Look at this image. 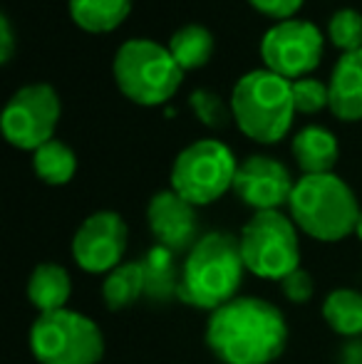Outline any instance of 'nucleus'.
I'll return each mask as SVG.
<instances>
[{
  "label": "nucleus",
  "instance_id": "obj_12",
  "mask_svg": "<svg viewBox=\"0 0 362 364\" xmlns=\"http://www.w3.org/2000/svg\"><path fill=\"white\" fill-rule=\"evenodd\" d=\"M295 181L285 164L273 156L253 154L238 164L233 193L241 198L253 211H278L280 206H288Z\"/></svg>",
  "mask_w": 362,
  "mask_h": 364
},
{
  "label": "nucleus",
  "instance_id": "obj_24",
  "mask_svg": "<svg viewBox=\"0 0 362 364\" xmlns=\"http://www.w3.org/2000/svg\"><path fill=\"white\" fill-rule=\"evenodd\" d=\"M330 43L343 53L362 50V13L353 8H343L330 18L328 23Z\"/></svg>",
  "mask_w": 362,
  "mask_h": 364
},
{
  "label": "nucleus",
  "instance_id": "obj_29",
  "mask_svg": "<svg viewBox=\"0 0 362 364\" xmlns=\"http://www.w3.org/2000/svg\"><path fill=\"white\" fill-rule=\"evenodd\" d=\"M355 235L362 240V211H360V218H358V225H355Z\"/></svg>",
  "mask_w": 362,
  "mask_h": 364
},
{
  "label": "nucleus",
  "instance_id": "obj_3",
  "mask_svg": "<svg viewBox=\"0 0 362 364\" xmlns=\"http://www.w3.org/2000/svg\"><path fill=\"white\" fill-rule=\"evenodd\" d=\"M288 208L293 223L323 243H338L355 233L362 211L353 188L335 173L300 176L290 193Z\"/></svg>",
  "mask_w": 362,
  "mask_h": 364
},
{
  "label": "nucleus",
  "instance_id": "obj_4",
  "mask_svg": "<svg viewBox=\"0 0 362 364\" xmlns=\"http://www.w3.org/2000/svg\"><path fill=\"white\" fill-rule=\"evenodd\" d=\"M231 109L238 129L248 139L275 144L293 124V82L271 70H253L233 85Z\"/></svg>",
  "mask_w": 362,
  "mask_h": 364
},
{
  "label": "nucleus",
  "instance_id": "obj_20",
  "mask_svg": "<svg viewBox=\"0 0 362 364\" xmlns=\"http://www.w3.org/2000/svg\"><path fill=\"white\" fill-rule=\"evenodd\" d=\"M323 320L343 337L362 335V292L353 288L333 290L323 302Z\"/></svg>",
  "mask_w": 362,
  "mask_h": 364
},
{
  "label": "nucleus",
  "instance_id": "obj_14",
  "mask_svg": "<svg viewBox=\"0 0 362 364\" xmlns=\"http://www.w3.org/2000/svg\"><path fill=\"white\" fill-rule=\"evenodd\" d=\"M330 109L343 122L362 119V50L343 53L328 82Z\"/></svg>",
  "mask_w": 362,
  "mask_h": 364
},
{
  "label": "nucleus",
  "instance_id": "obj_23",
  "mask_svg": "<svg viewBox=\"0 0 362 364\" xmlns=\"http://www.w3.org/2000/svg\"><path fill=\"white\" fill-rule=\"evenodd\" d=\"M188 105H191L196 119L201 122V124H206L208 129H226L233 117L231 105H226L216 92L206 90V87L193 90L191 97H188Z\"/></svg>",
  "mask_w": 362,
  "mask_h": 364
},
{
  "label": "nucleus",
  "instance_id": "obj_17",
  "mask_svg": "<svg viewBox=\"0 0 362 364\" xmlns=\"http://www.w3.org/2000/svg\"><path fill=\"white\" fill-rule=\"evenodd\" d=\"M73 295V280L68 270L58 263H40L30 273L28 280V300L40 315L58 312L68 307V300Z\"/></svg>",
  "mask_w": 362,
  "mask_h": 364
},
{
  "label": "nucleus",
  "instance_id": "obj_8",
  "mask_svg": "<svg viewBox=\"0 0 362 364\" xmlns=\"http://www.w3.org/2000/svg\"><path fill=\"white\" fill-rule=\"evenodd\" d=\"M236 171V156L223 141L198 139L174 159L171 188L193 206H208L231 191Z\"/></svg>",
  "mask_w": 362,
  "mask_h": 364
},
{
  "label": "nucleus",
  "instance_id": "obj_21",
  "mask_svg": "<svg viewBox=\"0 0 362 364\" xmlns=\"http://www.w3.org/2000/svg\"><path fill=\"white\" fill-rule=\"evenodd\" d=\"M33 171L48 186H65L78 171V156L65 141L50 139L33 151Z\"/></svg>",
  "mask_w": 362,
  "mask_h": 364
},
{
  "label": "nucleus",
  "instance_id": "obj_25",
  "mask_svg": "<svg viewBox=\"0 0 362 364\" xmlns=\"http://www.w3.org/2000/svg\"><path fill=\"white\" fill-rule=\"evenodd\" d=\"M293 105L295 112H303V114H315L323 107H330L328 85L313 77H300L293 82Z\"/></svg>",
  "mask_w": 362,
  "mask_h": 364
},
{
  "label": "nucleus",
  "instance_id": "obj_11",
  "mask_svg": "<svg viewBox=\"0 0 362 364\" xmlns=\"http://www.w3.org/2000/svg\"><path fill=\"white\" fill-rule=\"evenodd\" d=\"M129 230L119 213L97 211L80 223L73 235V258L85 273H112L122 265Z\"/></svg>",
  "mask_w": 362,
  "mask_h": 364
},
{
  "label": "nucleus",
  "instance_id": "obj_7",
  "mask_svg": "<svg viewBox=\"0 0 362 364\" xmlns=\"http://www.w3.org/2000/svg\"><path fill=\"white\" fill-rule=\"evenodd\" d=\"M246 270L263 280H283L300 268L298 225L280 211H258L238 235Z\"/></svg>",
  "mask_w": 362,
  "mask_h": 364
},
{
  "label": "nucleus",
  "instance_id": "obj_15",
  "mask_svg": "<svg viewBox=\"0 0 362 364\" xmlns=\"http://www.w3.org/2000/svg\"><path fill=\"white\" fill-rule=\"evenodd\" d=\"M293 156L298 161L303 176H318V173H333L340 159V144L335 134L325 127L310 124L303 127L293 136Z\"/></svg>",
  "mask_w": 362,
  "mask_h": 364
},
{
  "label": "nucleus",
  "instance_id": "obj_1",
  "mask_svg": "<svg viewBox=\"0 0 362 364\" xmlns=\"http://www.w3.org/2000/svg\"><path fill=\"white\" fill-rule=\"evenodd\" d=\"M206 345L223 364H271L288 345V325L273 302L236 297L208 315Z\"/></svg>",
  "mask_w": 362,
  "mask_h": 364
},
{
  "label": "nucleus",
  "instance_id": "obj_18",
  "mask_svg": "<svg viewBox=\"0 0 362 364\" xmlns=\"http://www.w3.org/2000/svg\"><path fill=\"white\" fill-rule=\"evenodd\" d=\"M134 0H70V18L87 33H110L127 20Z\"/></svg>",
  "mask_w": 362,
  "mask_h": 364
},
{
  "label": "nucleus",
  "instance_id": "obj_27",
  "mask_svg": "<svg viewBox=\"0 0 362 364\" xmlns=\"http://www.w3.org/2000/svg\"><path fill=\"white\" fill-rule=\"evenodd\" d=\"M248 3H251L258 13L268 15V18H273L280 23V20L293 18V15L300 10V5H303V0H248Z\"/></svg>",
  "mask_w": 362,
  "mask_h": 364
},
{
  "label": "nucleus",
  "instance_id": "obj_10",
  "mask_svg": "<svg viewBox=\"0 0 362 364\" xmlns=\"http://www.w3.org/2000/svg\"><path fill=\"white\" fill-rule=\"evenodd\" d=\"M266 70L295 82L313 73L323 58V35L308 20H280L261 40Z\"/></svg>",
  "mask_w": 362,
  "mask_h": 364
},
{
  "label": "nucleus",
  "instance_id": "obj_19",
  "mask_svg": "<svg viewBox=\"0 0 362 364\" xmlns=\"http://www.w3.org/2000/svg\"><path fill=\"white\" fill-rule=\"evenodd\" d=\"M144 295V270L142 260H129V263L117 265L112 273H107L102 283V300L107 310L119 312L134 305Z\"/></svg>",
  "mask_w": 362,
  "mask_h": 364
},
{
  "label": "nucleus",
  "instance_id": "obj_26",
  "mask_svg": "<svg viewBox=\"0 0 362 364\" xmlns=\"http://www.w3.org/2000/svg\"><path fill=\"white\" fill-rule=\"evenodd\" d=\"M280 290H283L285 300H290L293 305H308L315 295L313 275L303 268L293 270V273L285 275V278L280 280Z\"/></svg>",
  "mask_w": 362,
  "mask_h": 364
},
{
  "label": "nucleus",
  "instance_id": "obj_2",
  "mask_svg": "<svg viewBox=\"0 0 362 364\" xmlns=\"http://www.w3.org/2000/svg\"><path fill=\"white\" fill-rule=\"evenodd\" d=\"M243 263L238 238L226 230L201 235L181 263L179 300L196 310L213 312L236 300L243 283Z\"/></svg>",
  "mask_w": 362,
  "mask_h": 364
},
{
  "label": "nucleus",
  "instance_id": "obj_9",
  "mask_svg": "<svg viewBox=\"0 0 362 364\" xmlns=\"http://www.w3.org/2000/svg\"><path fill=\"white\" fill-rule=\"evenodd\" d=\"M63 114L60 95L53 85L35 82L25 85L8 100L0 117L3 136L13 146L35 151L50 139H55V127Z\"/></svg>",
  "mask_w": 362,
  "mask_h": 364
},
{
  "label": "nucleus",
  "instance_id": "obj_13",
  "mask_svg": "<svg viewBox=\"0 0 362 364\" xmlns=\"http://www.w3.org/2000/svg\"><path fill=\"white\" fill-rule=\"evenodd\" d=\"M147 223L156 245L174 250L176 255L188 253L198 240L196 206L181 198L174 188L156 191L147 206Z\"/></svg>",
  "mask_w": 362,
  "mask_h": 364
},
{
  "label": "nucleus",
  "instance_id": "obj_22",
  "mask_svg": "<svg viewBox=\"0 0 362 364\" xmlns=\"http://www.w3.org/2000/svg\"><path fill=\"white\" fill-rule=\"evenodd\" d=\"M169 53L181 70H198L213 55V35L203 25H183L169 40Z\"/></svg>",
  "mask_w": 362,
  "mask_h": 364
},
{
  "label": "nucleus",
  "instance_id": "obj_28",
  "mask_svg": "<svg viewBox=\"0 0 362 364\" xmlns=\"http://www.w3.org/2000/svg\"><path fill=\"white\" fill-rule=\"evenodd\" d=\"M15 50V38H13V28H10V18L8 15H0V63L8 65L13 58Z\"/></svg>",
  "mask_w": 362,
  "mask_h": 364
},
{
  "label": "nucleus",
  "instance_id": "obj_6",
  "mask_svg": "<svg viewBox=\"0 0 362 364\" xmlns=\"http://www.w3.org/2000/svg\"><path fill=\"white\" fill-rule=\"evenodd\" d=\"M30 352L40 364H100L105 335L87 315L65 307L38 315L30 327Z\"/></svg>",
  "mask_w": 362,
  "mask_h": 364
},
{
  "label": "nucleus",
  "instance_id": "obj_5",
  "mask_svg": "<svg viewBox=\"0 0 362 364\" xmlns=\"http://www.w3.org/2000/svg\"><path fill=\"white\" fill-rule=\"evenodd\" d=\"M112 75L122 95L142 107L171 100L183 80V70L171 58L169 48L147 38L127 40L117 50Z\"/></svg>",
  "mask_w": 362,
  "mask_h": 364
},
{
  "label": "nucleus",
  "instance_id": "obj_16",
  "mask_svg": "<svg viewBox=\"0 0 362 364\" xmlns=\"http://www.w3.org/2000/svg\"><path fill=\"white\" fill-rule=\"evenodd\" d=\"M144 270V297L151 302L166 305L179 297L181 285V265L176 263V253L164 245H154L142 258Z\"/></svg>",
  "mask_w": 362,
  "mask_h": 364
}]
</instances>
